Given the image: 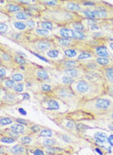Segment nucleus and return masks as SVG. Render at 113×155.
Masks as SVG:
<instances>
[{"label": "nucleus", "instance_id": "393cba45", "mask_svg": "<svg viewBox=\"0 0 113 155\" xmlns=\"http://www.w3.org/2000/svg\"><path fill=\"white\" fill-rule=\"evenodd\" d=\"M15 83H20V82H25L26 81V74L23 71L19 69V71H15L12 75L10 77Z\"/></svg>", "mask_w": 113, "mask_h": 155}, {"label": "nucleus", "instance_id": "72a5a7b5", "mask_svg": "<svg viewBox=\"0 0 113 155\" xmlns=\"http://www.w3.org/2000/svg\"><path fill=\"white\" fill-rule=\"evenodd\" d=\"M91 59H94V56L92 53L89 51H81L79 53L77 60V61H87V60H91Z\"/></svg>", "mask_w": 113, "mask_h": 155}, {"label": "nucleus", "instance_id": "f3484780", "mask_svg": "<svg viewBox=\"0 0 113 155\" xmlns=\"http://www.w3.org/2000/svg\"><path fill=\"white\" fill-rule=\"evenodd\" d=\"M15 33V30L13 28L12 24H11L10 20H4L0 22V35L1 36H6L7 38L11 35Z\"/></svg>", "mask_w": 113, "mask_h": 155}, {"label": "nucleus", "instance_id": "f704fd0d", "mask_svg": "<svg viewBox=\"0 0 113 155\" xmlns=\"http://www.w3.org/2000/svg\"><path fill=\"white\" fill-rule=\"evenodd\" d=\"M94 138L95 140H97L98 142H101V143H108V137H107L104 133L103 132H97L94 134Z\"/></svg>", "mask_w": 113, "mask_h": 155}, {"label": "nucleus", "instance_id": "2f4dec72", "mask_svg": "<svg viewBox=\"0 0 113 155\" xmlns=\"http://www.w3.org/2000/svg\"><path fill=\"white\" fill-rule=\"evenodd\" d=\"M58 73L60 74V77H59V78H60V84L65 85V86H71V85L74 82V79L71 78L70 76L65 75V74L60 73V72H58Z\"/></svg>", "mask_w": 113, "mask_h": 155}, {"label": "nucleus", "instance_id": "dca6fc26", "mask_svg": "<svg viewBox=\"0 0 113 155\" xmlns=\"http://www.w3.org/2000/svg\"><path fill=\"white\" fill-rule=\"evenodd\" d=\"M44 55L51 62L59 61V60H61V59L64 58L63 51L60 47H54V48H51L48 51H46Z\"/></svg>", "mask_w": 113, "mask_h": 155}, {"label": "nucleus", "instance_id": "37998d69", "mask_svg": "<svg viewBox=\"0 0 113 155\" xmlns=\"http://www.w3.org/2000/svg\"><path fill=\"white\" fill-rule=\"evenodd\" d=\"M15 122H17V124H22L24 126H30L28 120H22V119H15Z\"/></svg>", "mask_w": 113, "mask_h": 155}, {"label": "nucleus", "instance_id": "bb28decb", "mask_svg": "<svg viewBox=\"0 0 113 155\" xmlns=\"http://www.w3.org/2000/svg\"><path fill=\"white\" fill-rule=\"evenodd\" d=\"M27 126H24L22 124H13L12 125L10 126L9 129L12 130L15 133H18L19 135H22V134H25V133H27Z\"/></svg>", "mask_w": 113, "mask_h": 155}, {"label": "nucleus", "instance_id": "7ed1b4c3", "mask_svg": "<svg viewBox=\"0 0 113 155\" xmlns=\"http://www.w3.org/2000/svg\"><path fill=\"white\" fill-rule=\"evenodd\" d=\"M79 108L99 117L113 110V98L108 94H103L94 99L79 102Z\"/></svg>", "mask_w": 113, "mask_h": 155}, {"label": "nucleus", "instance_id": "1a4fd4ad", "mask_svg": "<svg viewBox=\"0 0 113 155\" xmlns=\"http://www.w3.org/2000/svg\"><path fill=\"white\" fill-rule=\"evenodd\" d=\"M44 94V98L40 100V105L43 109L46 111H59L61 109L60 99L54 97L51 94Z\"/></svg>", "mask_w": 113, "mask_h": 155}, {"label": "nucleus", "instance_id": "a211bd4d", "mask_svg": "<svg viewBox=\"0 0 113 155\" xmlns=\"http://www.w3.org/2000/svg\"><path fill=\"white\" fill-rule=\"evenodd\" d=\"M100 71L106 85H113V66L101 68Z\"/></svg>", "mask_w": 113, "mask_h": 155}, {"label": "nucleus", "instance_id": "4c0bfd02", "mask_svg": "<svg viewBox=\"0 0 113 155\" xmlns=\"http://www.w3.org/2000/svg\"><path fill=\"white\" fill-rule=\"evenodd\" d=\"M25 83L24 82H20V83H17L15 84V86L13 90V92L15 93V94H20L21 93H23V91L25 89Z\"/></svg>", "mask_w": 113, "mask_h": 155}, {"label": "nucleus", "instance_id": "0eeeda50", "mask_svg": "<svg viewBox=\"0 0 113 155\" xmlns=\"http://www.w3.org/2000/svg\"><path fill=\"white\" fill-rule=\"evenodd\" d=\"M15 51L11 49L9 45L1 42L0 45V65L13 69L14 71L20 69L15 61Z\"/></svg>", "mask_w": 113, "mask_h": 155}, {"label": "nucleus", "instance_id": "f257e3e1", "mask_svg": "<svg viewBox=\"0 0 113 155\" xmlns=\"http://www.w3.org/2000/svg\"><path fill=\"white\" fill-rule=\"evenodd\" d=\"M71 89L77 97L79 102H84L91 99H94L105 94L106 85H99L89 82L85 78H80L74 80L71 85Z\"/></svg>", "mask_w": 113, "mask_h": 155}, {"label": "nucleus", "instance_id": "f03ea898", "mask_svg": "<svg viewBox=\"0 0 113 155\" xmlns=\"http://www.w3.org/2000/svg\"><path fill=\"white\" fill-rule=\"evenodd\" d=\"M41 19L50 20L59 26H69L77 21H82L84 18L78 14H73L63 10L62 8L57 9H45L42 12Z\"/></svg>", "mask_w": 113, "mask_h": 155}, {"label": "nucleus", "instance_id": "79ce46f5", "mask_svg": "<svg viewBox=\"0 0 113 155\" xmlns=\"http://www.w3.org/2000/svg\"><path fill=\"white\" fill-rule=\"evenodd\" d=\"M99 117H103V119L104 120H107V119H109V120H113V110L108 112V113H105L104 115H101Z\"/></svg>", "mask_w": 113, "mask_h": 155}, {"label": "nucleus", "instance_id": "aec40b11", "mask_svg": "<svg viewBox=\"0 0 113 155\" xmlns=\"http://www.w3.org/2000/svg\"><path fill=\"white\" fill-rule=\"evenodd\" d=\"M37 26L39 28L46 29V30H48L50 32H53L58 27V25H56L55 23L51 22V21H50V20H46V19L37 20Z\"/></svg>", "mask_w": 113, "mask_h": 155}, {"label": "nucleus", "instance_id": "412c9836", "mask_svg": "<svg viewBox=\"0 0 113 155\" xmlns=\"http://www.w3.org/2000/svg\"><path fill=\"white\" fill-rule=\"evenodd\" d=\"M15 84H17V83H15L14 80H12L11 78H6L4 80H0L1 91H4V92H13Z\"/></svg>", "mask_w": 113, "mask_h": 155}, {"label": "nucleus", "instance_id": "6e6552de", "mask_svg": "<svg viewBox=\"0 0 113 155\" xmlns=\"http://www.w3.org/2000/svg\"><path fill=\"white\" fill-rule=\"evenodd\" d=\"M53 97L60 99L61 101L67 100V99H71V98H77L75 94L72 91L71 87L70 86H65V85L62 84H56L53 86V90L50 93Z\"/></svg>", "mask_w": 113, "mask_h": 155}, {"label": "nucleus", "instance_id": "a18cd8bd", "mask_svg": "<svg viewBox=\"0 0 113 155\" xmlns=\"http://www.w3.org/2000/svg\"><path fill=\"white\" fill-rule=\"evenodd\" d=\"M105 41H106V40H105ZM105 45H106V46H107V48L109 49V51H110V53H111V55H112V57H113V41H106Z\"/></svg>", "mask_w": 113, "mask_h": 155}, {"label": "nucleus", "instance_id": "58836bf2", "mask_svg": "<svg viewBox=\"0 0 113 155\" xmlns=\"http://www.w3.org/2000/svg\"><path fill=\"white\" fill-rule=\"evenodd\" d=\"M26 25H27V31H33L38 27L37 20L33 18H30L29 20L26 21Z\"/></svg>", "mask_w": 113, "mask_h": 155}, {"label": "nucleus", "instance_id": "f8f14e48", "mask_svg": "<svg viewBox=\"0 0 113 155\" xmlns=\"http://www.w3.org/2000/svg\"><path fill=\"white\" fill-rule=\"evenodd\" d=\"M61 8L67 12L73 13V14H79L84 9L80 1H74V0H66L62 1Z\"/></svg>", "mask_w": 113, "mask_h": 155}, {"label": "nucleus", "instance_id": "2eb2a0df", "mask_svg": "<svg viewBox=\"0 0 113 155\" xmlns=\"http://www.w3.org/2000/svg\"><path fill=\"white\" fill-rule=\"evenodd\" d=\"M53 35L64 39H74V30L68 26H59L52 32Z\"/></svg>", "mask_w": 113, "mask_h": 155}, {"label": "nucleus", "instance_id": "a19ab883", "mask_svg": "<svg viewBox=\"0 0 113 155\" xmlns=\"http://www.w3.org/2000/svg\"><path fill=\"white\" fill-rule=\"evenodd\" d=\"M17 141V139H14L12 137L6 136L4 134H1V143H13Z\"/></svg>", "mask_w": 113, "mask_h": 155}, {"label": "nucleus", "instance_id": "b1692460", "mask_svg": "<svg viewBox=\"0 0 113 155\" xmlns=\"http://www.w3.org/2000/svg\"><path fill=\"white\" fill-rule=\"evenodd\" d=\"M62 51H63L64 58L72 59V60H77L80 53L79 50L75 48H65V49H62Z\"/></svg>", "mask_w": 113, "mask_h": 155}, {"label": "nucleus", "instance_id": "4468645a", "mask_svg": "<svg viewBox=\"0 0 113 155\" xmlns=\"http://www.w3.org/2000/svg\"><path fill=\"white\" fill-rule=\"evenodd\" d=\"M53 120L56 122L58 126L62 127L63 129H65L67 131H74V130L78 131L77 130V124H75L74 120L69 119L68 117H63V119H61V117H60V120H55V119Z\"/></svg>", "mask_w": 113, "mask_h": 155}, {"label": "nucleus", "instance_id": "49530a36", "mask_svg": "<svg viewBox=\"0 0 113 155\" xmlns=\"http://www.w3.org/2000/svg\"><path fill=\"white\" fill-rule=\"evenodd\" d=\"M108 143L113 147V134L108 136Z\"/></svg>", "mask_w": 113, "mask_h": 155}, {"label": "nucleus", "instance_id": "473e14b6", "mask_svg": "<svg viewBox=\"0 0 113 155\" xmlns=\"http://www.w3.org/2000/svg\"><path fill=\"white\" fill-rule=\"evenodd\" d=\"M56 135V132L54 130H51L50 128H43L41 132L39 133V137L42 138H52Z\"/></svg>", "mask_w": 113, "mask_h": 155}, {"label": "nucleus", "instance_id": "7c9ffc66", "mask_svg": "<svg viewBox=\"0 0 113 155\" xmlns=\"http://www.w3.org/2000/svg\"><path fill=\"white\" fill-rule=\"evenodd\" d=\"M38 86L40 87V92L45 93V94H50L53 90V86H51L50 84H48L47 82H38Z\"/></svg>", "mask_w": 113, "mask_h": 155}, {"label": "nucleus", "instance_id": "cd10ccee", "mask_svg": "<svg viewBox=\"0 0 113 155\" xmlns=\"http://www.w3.org/2000/svg\"><path fill=\"white\" fill-rule=\"evenodd\" d=\"M68 27H70L71 29L74 30V31H79V32H88L87 27L86 25L83 23V20L82 21H77V22H74L72 24H70Z\"/></svg>", "mask_w": 113, "mask_h": 155}, {"label": "nucleus", "instance_id": "ddd939ff", "mask_svg": "<svg viewBox=\"0 0 113 155\" xmlns=\"http://www.w3.org/2000/svg\"><path fill=\"white\" fill-rule=\"evenodd\" d=\"M19 95V94H15L14 92H5L1 95V105L3 106L5 103L7 105H14V104L19 103L22 99H20Z\"/></svg>", "mask_w": 113, "mask_h": 155}, {"label": "nucleus", "instance_id": "a878e982", "mask_svg": "<svg viewBox=\"0 0 113 155\" xmlns=\"http://www.w3.org/2000/svg\"><path fill=\"white\" fill-rule=\"evenodd\" d=\"M58 142L56 139L53 138H44V140L40 141V146L42 147H57Z\"/></svg>", "mask_w": 113, "mask_h": 155}, {"label": "nucleus", "instance_id": "9d476101", "mask_svg": "<svg viewBox=\"0 0 113 155\" xmlns=\"http://www.w3.org/2000/svg\"><path fill=\"white\" fill-rule=\"evenodd\" d=\"M51 65H52L53 68L55 69V71H66V69H69V68L80 67L81 66V62L77 61V60H72V59L63 58L59 61L51 62Z\"/></svg>", "mask_w": 113, "mask_h": 155}, {"label": "nucleus", "instance_id": "c03bdc74", "mask_svg": "<svg viewBox=\"0 0 113 155\" xmlns=\"http://www.w3.org/2000/svg\"><path fill=\"white\" fill-rule=\"evenodd\" d=\"M31 152H32V154H33V155H45L46 154L45 151L43 150V149L38 148V147L36 149H34V150H32Z\"/></svg>", "mask_w": 113, "mask_h": 155}, {"label": "nucleus", "instance_id": "c85d7f7f", "mask_svg": "<svg viewBox=\"0 0 113 155\" xmlns=\"http://www.w3.org/2000/svg\"><path fill=\"white\" fill-rule=\"evenodd\" d=\"M14 72L15 71H13V69L0 65V80H4L6 78H10L11 75H12Z\"/></svg>", "mask_w": 113, "mask_h": 155}, {"label": "nucleus", "instance_id": "de8ad7c7", "mask_svg": "<svg viewBox=\"0 0 113 155\" xmlns=\"http://www.w3.org/2000/svg\"><path fill=\"white\" fill-rule=\"evenodd\" d=\"M107 128H108L109 130H111V131L113 132V121L108 122V125H107Z\"/></svg>", "mask_w": 113, "mask_h": 155}, {"label": "nucleus", "instance_id": "c9c22d12", "mask_svg": "<svg viewBox=\"0 0 113 155\" xmlns=\"http://www.w3.org/2000/svg\"><path fill=\"white\" fill-rule=\"evenodd\" d=\"M15 120H13L12 117H1V119H0V125L1 127L3 126H8V125H12L14 124Z\"/></svg>", "mask_w": 113, "mask_h": 155}, {"label": "nucleus", "instance_id": "9b49d317", "mask_svg": "<svg viewBox=\"0 0 113 155\" xmlns=\"http://www.w3.org/2000/svg\"><path fill=\"white\" fill-rule=\"evenodd\" d=\"M21 11H24V7L18 2V0L17 1H8V2L1 1L0 13L11 17V15L17 14L19 12H21Z\"/></svg>", "mask_w": 113, "mask_h": 155}, {"label": "nucleus", "instance_id": "5701e85b", "mask_svg": "<svg viewBox=\"0 0 113 155\" xmlns=\"http://www.w3.org/2000/svg\"><path fill=\"white\" fill-rule=\"evenodd\" d=\"M41 3L46 9L61 8V5H62V1H60V0H42Z\"/></svg>", "mask_w": 113, "mask_h": 155}, {"label": "nucleus", "instance_id": "ea45409f", "mask_svg": "<svg viewBox=\"0 0 113 155\" xmlns=\"http://www.w3.org/2000/svg\"><path fill=\"white\" fill-rule=\"evenodd\" d=\"M42 129H43V127L41 125H38V124H31L29 126V131H31L32 134H37V133H40Z\"/></svg>", "mask_w": 113, "mask_h": 155}, {"label": "nucleus", "instance_id": "39448f33", "mask_svg": "<svg viewBox=\"0 0 113 155\" xmlns=\"http://www.w3.org/2000/svg\"><path fill=\"white\" fill-rule=\"evenodd\" d=\"M53 36L51 38H47V39H36L31 41H23L20 42L19 45L22 46L23 48H25L31 53H33L35 55L45 54L50 49L54 48V47H58L54 41Z\"/></svg>", "mask_w": 113, "mask_h": 155}, {"label": "nucleus", "instance_id": "6ab92c4d", "mask_svg": "<svg viewBox=\"0 0 113 155\" xmlns=\"http://www.w3.org/2000/svg\"><path fill=\"white\" fill-rule=\"evenodd\" d=\"M9 152L12 155H27L28 150L24 145L19 143H17V145H15L14 147H10Z\"/></svg>", "mask_w": 113, "mask_h": 155}, {"label": "nucleus", "instance_id": "4be33fe9", "mask_svg": "<svg viewBox=\"0 0 113 155\" xmlns=\"http://www.w3.org/2000/svg\"><path fill=\"white\" fill-rule=\"evenodd\" d=\"M10 22L12 24L14 30H17L20 33L27 31V25H26V21L22 20H15V19H10Z\"/></svg>", "mask_w": 113, "mask_h": 155}, {"label": "nucleus", "instance_id": "c756f323", "mask_svg": "<svg viewBox=\"0 0 113 155\" xmlns=\"http://www.w3.org/2000/svg\"><path fill=\"white\" fill-rule=\"evenodd\" d=\"M31 18L30 15L25 12V11H21V12H19L17 14H15L13 15H11L10 19H15V20H22V21H27L29 20Z\"/></svg>", "mask_w": 113, "mask_h": 155}, {"label": "nucleus", "instance_id": "e433bc0d", "mask_svg": "<svg viewBox=\"0 0 113 155\" xmlns=\"http://www.w3.org/2000/svg\"><path fill=\"white\" fill-rule=\"evenodd\" d=\"M33 142V138H32L30 135H23L19 138V143H22L24 146H29Z\"/></svg>", "mask_w": 113, "mask_h": 155}, {"label": "nucleus", "instance_id": "20e7f679", "mask_svg": "<svg viewBox=\"0 0 113 155\" xmlns=\"http://www.w3.org/2000/svg\"><path fill=\"white\" fill-rule=\"evenodd\" d=\"M78 15L84 19L108 21L113 19V5L97 1V5L94 8H84Z\"/></svg>", "mask_w": 113, "mask_h": 155}, {"label": "nucleus", "instance_id": "423d86ee", "mask_svg": "<svg viewBox=\"0 0 113 155\" xmlns=\"http://www.w3.org/2000/svg\"><path fill=\"white\" fill-rule=\"evenodd\" d=\"M26 80H30L35 83L38 82H48L50 80V73L48 68L42 66L30 63L25 68Z\"/></svg>", "mask_w": 113, "mask_h": 155}]
</instances>
